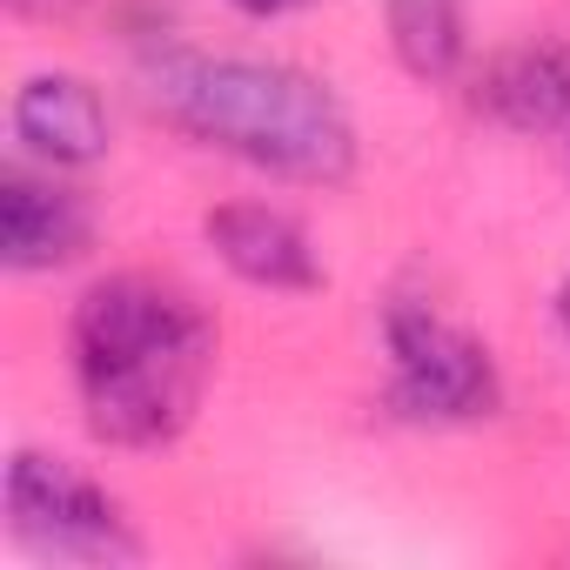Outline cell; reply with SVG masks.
I'll return each mask as SVG.
<instances>
[{
    "mask_svg": "<svg viewBox=\"0 0 570 570\" xmlns=\"http://www.w3.org/2000/svg\"><path fill=\"white\" fill-rule=\"evenodd\" d=\"M81 423L115 450L175 443L215 376V323L168 275L121 268L81 289L68 323Z\"/></svg>",
    "mask_w": 570,
    "mask_h": 570,
    "instance_id": "cell-1",
    "label": "cell"
},
{
    "mask_svg": "<svg viewBox=\"0 0 570 570\" xmlns=\"http://www.w3.org/2000/svg\"><path fill=\"white\" fill-rule=\"evenodd\" d=\"M148 101L188 141L268 175L336 188L356 175V121L343 95L268 55H161L148 75Z\"/></svg>",
    "mask_w": 570,
    "mask_h": 570,
    "instance_id": "cell-2",
    "label": "cell"
},
{
    "mask_svg": "<svg viewBox=\"0 0 570 570\" xmlns=\"http://www.w3.org/2000/svg\"><path fill=\"white\" fill-rule=\"evenodd\" d=\"M383 356H390V410L423 430L483 423L503 403V376L490 343L450 323L436 303L396 296L383 309Z\"/></svg>",
    "mask_w": 570,
    "mask_h": 570,
    "instance_id": "cell-3",
    "label": "cell"
},
{
    "mask_svg": "<svg viewBox=\"0 0 570 570\" xmlns=\"http://www.w3.org/2000/svg\"><path fill=\"white\" fill-rule=\"evenodd\" d=\"M8 530L21 550L55 557V563H141V530L121 510V497L88 476L68 456L48 450H14L8 463Z\"/></svg>",
    "mask_w": 570,
    "mask_h": 570,
    "instance_id": "cell-4",
    "label": "cell"
},
{
    "mask_svg": "<svg viewBox=\"0 0 570 570\" xmlns=\"http://www.w3.org/2000/svg\"><path fill=\"white\" fill-rule=\"evenodd\" d=\"M8 135H14V155L35 161V168H95L108 148H115V115L101 101V88L88 75H68V68H41L14 88L8 101Z\"/></svg>",
    "mask_w": 570,
    "mask_h": 570,
    "instance_id": "cell-5",
    "label": "cell"
},
{
    "mask_svg": "<svg viewBox=\"0 0 570 570\" xmlns=\"http://www.w3.org/2000/svg\"><path fill=\"white\" fill-rule=\"evenodd\" d=\"M95 242V208L61 181V168L8 161L0 175V262L14 275H55Z\"/></svg>",
    "mask_w": 570,
    "mask_h": 570,
    "instance_id": "cell-6",
    "label": "cell"
},
{
    "mask_svg": "<svg viewBox=\"0 0 570 570\" xmlns=\"http://www.w3.org/2000/svg\"><path fill=\"white\" fill-rule=\"evenodd\" d=\"M202 235L208 248L222 255V268L248 289H268V296H303L323 282V262H316V242L309 228L282 208V202H222L202 215Z\"/></svg>",
    "mask_w": 570,
    "mask_h": 570,
    "instance_id": "cell-7",
    "label": "cell"
},
{
    "mask_svg": "<svg viewBox=\"0 0 570 570\" xmlns=\"http://www.w3.org/2000/svg\"><path fill=\"white\" fill-rule=\"evenodd\" d=\"M476 108L510 135L570 128V41H517L476 68Z\"/></svg>",
    "mask_w": 570,
    "mask_h": 570,
    "instance_id": "cell-8",
    "label": "cell"
},
{
    "mask_svg": "<svg viewBox=\"0 0 570 570\" xmlns=\"http://www.w3.org/2000/svg\"><path fill=\"white\" fill-rule=\"evenodd\" d=\"M390 8V35L410 75L443 81L463 68L470 41H463V0H383Z\"/></svg>",
    "mask_w": 570,
    "mask_h": 570,
    "instance_id": "cell-9",
    "label": "cell"
},
{
    "mask_svg": "<svg viewBox=\"0 0 570 570\" xmlns=\"http://www.w3.org/2000/svg\"><path fill=\"white\" fill-rule=\"evenodd\" d=\"M235 14H248V21H282V14H303V8H316V0H228Z\"/></svg>",
    "mask_w": 570,
    "mask_h": 570,
    "instance_id": "cell-10",
    "label": "cell"
},
{
    "mask_svg": "<svg viewBox=\"0 0 570 570\" xmlns=\"http://www.w3.org/2000/svg\"><path fill=\"white\" fill-rule=\"evenodd\" d=\"M557 330H563V343H570V275H563V289H557Z\"/></svg>",
    "mask_w": 570,
    "mask_h": 570,
    "instance_id": "cell-11",
    "label": "cell"
},
{
    "mask_svg": "<svg viewBox=\"0 0 570 570\" xmlns=\"http://www.w3.org/2000/svg\"><path fill=\"white\" fill-rule=\"evenodd\" d=\"M14 8H61V0H14Z\"/></svg>",
    "mask_w": 570,
    "mask_h": 570,
    "instance_id": "cell-12",
    "label": "cell"
}]
</instances>
